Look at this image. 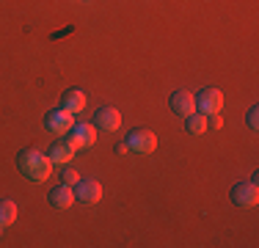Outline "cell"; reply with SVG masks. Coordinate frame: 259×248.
I'll use <instances>...</instances> for the list:
<instances>
[{
  "label": "cell",
  "mask_w": 259,
  "mask_h": 248,
  "mask_svg": "<svg viewBox=\"0 0 259 248\" xmlns=\"http://www.w3.org/2000/svg\"><path fill=\"white\" fill-rule=\"evenodd\" d=\"M77 179H80V174H77L75 169H72V166H64V171H61V182L69 185V188H75Z\"/></svg>",
  "instance_id": "15"
},
{
  "label": "cell",
  "mask_w": 259,
  "mask_h": 248,
  "mask_svg": "<svg viewBox=\"0 0 259 248\" xmlns=\"http://www.w3.org/2000/svg\"><path fill=\"white\" fill-rule=\"evenodd\" d=\"M113 149H116V154H130V146H127V141H119V144H116Z\"/></svg>",
  "instance_id": "18"
},
{
  "label": "cell",
  "mask_w": 259,
  "mask_h": 248,
  "mask_svg": "<svg viewBox=\"0 0 259 248\" xmlns=\"http://www.w3.org/2000/svg\"><path fill=\"white\" fill-rule=\"evenodd\" d=\"M64 138L69 141L75 149L94 146V141H97V127H94V124H89V121H75V124H72V130L64 135Z\"/></svg>",
  "instance_id": "5"
},
{
  "label": "cell",
  "mask_w": 259,
  "mask_h": 248,
  "mask_svg": "<svg viewBox=\"0 0 259 248\" xmlns=\"http://www.w3.org/2000/svg\"><path fill=\"white\" fill-rule=\"evenodd\" d=\"M207 127H209V119H207L204 113H199V110H193L190 116H185V130H188L190 135L207 133Z\"/></svg>",
  "instance_id": "13"
},
{
  "label": "cell",
  "mask_w": 259,
  "mask_h": 248,
  "mask_svg": "<svg viewBox=\"0 0 259 248\" xmlns=\"http://www.w3.org/2000/svg\"><path fill=\"white\" fill-rule=\"evenodd\" d=\"M17 221V204L11 198H0V226H11Z\"/></svg>",
  "instance_id": "14"
},
{
  "label": "cell",
  "mask_w": 259,
  "mask_h": 248,
  "mask_svg": "<svg viewBox=\"0 0 259 248\" xmlns=\"http://www.w3.org/2000/svg\"><path fill=\"white\" fill-rule=\"evenodd\" d=\"M245 121H248V127L254 130V133L259 130V108H256V105H251V108H248V116H245Z\"/></svg>",
  "instance_id": "16"
},
{
  "label": "cell",
  "mask_w": 259,
  "mask_h": 248,
  "mask_svg": "<svg viewBox=\"0 0 259 248\" xmlns=\"http://www.w3.org/2000/svg\"><path fill=\"white\" fill-rule=\"evenodd\" d=\"M17 169H20V174L28 182H45L53 171V163L47 157V152H41L36 146H28L17 154Z\"/></svg>",
  "instance_id": "1"
},
{
  "label": "cell",
  "mask_w": 259,
  "mask_h": 248,
  "mask_svg": "<svg viewBox=\"0 0 259 248\" xmlns=\"http://www.w3.org/2000/svg\"><path fill=\"white\" fill-rule=\"evenodd\" d=\"M72 124H75V119H72V113H66L64 108H53V110H47V116H45V127L55 135H66L72 130Z\"/></svg>",
  "instance_id": "7"
},
{
  "label": "cell",
  "mask_w": 259,
  "mask_h": 248,
  "mask_svg": "<svg viewBox=\"0 0 259 248\" xmlns=\"http://www.w3.org/2000/svg\"><path fill=\"white\" fill-rule=\"evenodd\" d=\"M61 108L66 110V113H80V110L85 108V94L80 89H66L64 94H61Z\"/></svg>",
  "instance_id": "12"
},
{
  "label": "cell",
  "mask_w": 259,
  "mask_h": 248,
  "mask_svg": "<svg viewBox=\"0 0 259 248\" xmlns=\"http://www.w3.org/2000/svg\"><path fill=\"white\" fill-rule=\"evenodd\" d=\"M196 108L204 116L221 113V110H224V94H221L218 89H201L199 97H196Z\"/></svg>",
  "instance_id": "6"
},
{
  "label": "cell",
  "mask_w": 259,
  "mask_h": 248,
  "mask_svg": "<svg viewBox=\"0 0 259 248\" xmlns=\"http://www.w3.org/2000/svg\"><path fill=\"white\" fill-rule=\"evenodd\" d=\"M127 146H130V152H135V154H152L157 149V135L152 133V130H133V133L127 135Z\"/></svg>",
  "instance_id": "4"
},
{
  "label": "cell",
  "mask_w": 259,
  "mask_h": 248,
  "mask_svg": "<svg viewBox=\"0 0 259 248\" xmlns=\"http://www.w3.org/2000/svg\"><path fill=\"white\" fill-rule=\"evenodd\" d=\"M168 105H171V110H174L177 116H190L196 110V94L193 91H185V89H177L174 94H171L168 99Z\"/></svg>",
  "instance_id": "9"
},
{
  "label": "cell",
  "mask_w": 259,
  "mask_h": 248,
  "mask_svg": "<svg viewBox=\"0 0 259 248\" xmlns=\"http://www.w3.org/2000/svg\"><path fill=\"white\" fill-rule=\"evenodd\" d=\"M72 190H75V201L85 204V207H94V204H100V198H102V185L97 182V179H91V177L89 179L80 177Z\"/></svg>",
  "instance_id": "3"
},
{
  "label": "cell",
  "mask_w": 259,
  "mask_h": 248,
  "mask_svg": "<svg viewBox=\"0 0 259 248\" xmlns=\"http://www.w3.org/2000/svg\"><path fill=\"white\" fill-rule=\"evenodd\" d=\"M232 204L234 207H243V210H248V207H254V204L259 201V188H256V179H240V182H234L232 185Z\"/></svg>",
  "instance_id": "2"
},
{
  "label": "cell",
  "mask_w": 259,
  "mask_h": 248,
  "mask_svg": "<svg viewBox=\"0 0 259 248\" xmlns=\"http://www.w3.org/2000/svg\"><path fill=\"white\" fill-rule=\"evenodd\" d=\"M207 119H212V121H209V124H212V127H224V116H221V113H212V116H207Z\"/></svg>",
  "instance_id": "17"
},
{
  "label": "cell",
  "mask_w": 259,
  "mask_h": 248,
  "mask_svg": "<svg viewBox=\"0 0 259 248\" xmlns=\"http://www.w3.org/2000/svg\"><path fill=\"white\" fill-rule=\"evenodd\" d=\"M94 124L97 130H102V133H116V130L121 127V113L116 108H110V105H105V108H100L94 113Z\"/></svg>",
  "instance_id": "8"
},
{
  "label": "cell",
  "mask_w": 259,
  "mask_h": 248,
  "mask_svg": "<svg viewBox=\"0 0 259 248\" xmlns=\"http://www.w3.org/2000/svg\"><path fill=\"white\" fill-rule=\"evenodd\" d=\"M47 198H50V204L55 210H69L72 204H75V190L69 188V185H55V188L47 193Z\"/></svg>",
  "instance_id": "11"
},
{
  "label": "cell",
  "mask_w": 259,
  "mask_h": 248,
  "mask_svg": "<svg viewBox=\"0 0 259 248\" xmlns=\"http://www.w3.org/2000/svg\"><path fill=\"white\" fill-rule=\"evenodd\" d=\"M75 152L77 149L72 146L66 138H61V141H55V144L47 146V157H50L53 166H69L72 157H75Z\"/></svg>",
  "instance_id": "10"
},
{
  "label": "cell",
  "mask_w": 259,
  "mask_h": 248,
  "mask_svg": "<svg viewBox=\"0 0 259 248\" xmlns=\"http://www.w3.org/2000/svg\"><path fill=\"white\" fill-rule=\"evenodd\" d=\"M0 232H3V226H0Z\"/></svg>",
  "instance_id": "19"
}]
</instances>
